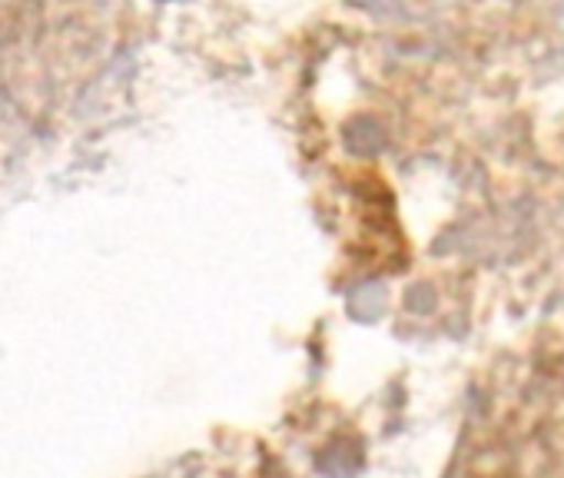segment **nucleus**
Here are the masks:
<instances>
[]
</instances>
